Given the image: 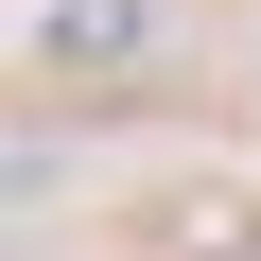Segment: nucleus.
Wrapping results in <instances>:
<instances>
[{"mask_svg": "<svg viewBox=\"0 0 261 261\" xmlns=\"http://www.w3.org/2000/svg\"><path fill=\"white\" fill-rule=\"evenodd\" d=\"M53 53L70 70H122V53H140V0H53Z\"/></svg>", "mask_w": 261, "mask_h": 261, "instance_id": "nucleus-1", "label": "nucleus"}]
</instances>
